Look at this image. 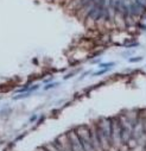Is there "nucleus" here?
<instances>
[{"instance_id":"nucleus-1","label":"nucleus","mask_w":146,"mask_h":151,"mask_svg":"<svg viewBox=\"0 0 146 151\" xmlns=\"http://www.w3.org/2000/svg\"><path fill=\"white\" fill-rule=\"evenodd\" d=\"M68 139H69V143H70L71 151H84V149H83L82 144H81L80 138L77 137L76 132H72L71 134H69Z\"/></svg>"},{"instance_id":"nucleus-2","label":"nucleus","mask_w":146,"mask_h":151,"mask_svg":"<svg viewBox=\"0 0 146 151\" xmlns=\"http://www.w3.org/2000/svg\"><path fill=\"white\" fill-rule=\"evenodd\" d=\"M120 10H121V15H123V19L126 20L129 17L128 4H127L126 0H120Z\"/></svg>"},{"instance_id":"nucleus-3","label":"nucleus","mask_w":146,"mask_h":151,"mask_svg":"<svg viewBox=\"0 0 146 151\" xmlns=\"http://www.w3.org/2000/svg\"><path fill=\"white\" fill-rule=\"evenodd\" d=\"M128 11H129V15H131V17H135V15H140L141 14L139 9L137 7V5L134 4L133 0L128 3Z\"/></svg>"},{"instance_id":"nucleus-4","label":"nucleus","mask_w":146,"mask_h":151,"mask_svg":"<svg viewBox=\"0 0 146 151\" xmlns=\"http://www.w3.org/2000/svg\"><path fill=\"white\" fill-rule=\"evenodd\" d=\"M133 1L137 5L138 9H139L140 13H146V3L144 0H133Z\"/></svg>"},{"instance_id":"nucleus-5","label":"nucleus","mask_w":146,"mask_h":151,"mask_svg":"<svg viewBox=\"0 0 146 151\" xmlns=\"http://www.w3.org/2000/svg\"><path fill=\"white\" fill-rule=\"evenodd\" d=\"M97 13H99L97 9H96L95 6H93L92 9L88 11V14H87V15H88V18H93V19H95V17H96V14H97Z\"/></svg>"},{"instance_id":"nucleus-6","label":"nucleus","mask_w":146,"mask_h":151,"mask_svg":"<svg viewBox=\"0 0 146 151\" xmlns=\"http://www.w3.org/2000/svg\"><path fill=\"white\" fill-rule=\"evenodd\" d=\"M113 11L117 14H121V10H120V0H114V6H113Z\"/></svg>"},{"instance_id":"nucleus-7","label":"nucleus","mask_w":146,"mask_h":151,"mask_svg":"<svg viewBox=\"0 0 146 151\" xmlns=\"http://www.w3.org/2000/svg\"><path fill=\"white\" fill-rule=\"evenodd\" d=\"M80 6L82 7H87L89 5H94V0H80Z\"/></svg>"},{"instance_id":"nucleus-8","label":"nucleus","mask_w":146,"mask_h":151,"mask_svg":"<svg viewBox=\"0 0 146 151\" xmlns=\"http://www.w3.org/2000/svg\"><path fill=\"white\" fill-rule=\"evenodd\" d=\"M111 70V68H106V69H102V70H97V71H95L94 73V75L96 76V75H102V74H104V73H107V71H109Z\"/></svg>"},{"instance_id":"nucleus-9","label":"nucleus","mask_w":146,"mask_h":151,"mask_svg":"<svg viewBox=\"0 0 146 151\" xmlns=\"http://www.w3.org/2000/svg\"><path fill=\"white\" fill-rule=\"evenodd\" d=\"M143 60V57H140V56H138V57H133V58H129L128 60V62L129 63H134V62H140Z\"/></svg>"},{"instance_id":"nucleus-10","label":"nucleus","mask_w":146,"mask_h":151,"mask_svg":"<svg viewBox=\"0 0 146 151\" xmlns=\"http://www.w3.org/2000/svg\"><path fill=\"white\" fill-rule=\"evenodd\" d=\"M56 86H58V83H57V82H55V83H50V85H46V86L44 87V89H45V91H48V89H50V88H55Z\"/></svg>"},{"instance_id":"nucleus-11","label":"nucleus","mask_w":146,"mask_h":151,"mask_svg":"<svg viewBox=\"0 0 146 151\" xmlns=\"http://www.w3.org/2000/svg\"><path fill=\"white\" fill-rule=\"evenodd\" d=\"M45 149H46L48 151H58L57 149H56V146H55L54 144H51V145H46Z\"/></svg>"},{"instance_id":"nucleus-12","label":"nucleus","mask_w":146,"mask_h":151,"mask_svg":"<svg viewBox=\"0 0 146 151\" xmlns=\"http://www.w3.org/2000/svg\"><path fill=\"white\" fill-rule=\"evenodd\" d=\"M114 66V62H109V63H102V64H100V67H113Z\"/></svg>"},{"instance_id":"nucleus-13","label":"nucleus","mask_w":146,"mask_h":151,"mask_svg":"<svg viewBox=\"0 0 146 151\" xmlns=\"http://www.w3.org/2000/svg\"><path fill=\"white\" fill-rule=\"evenodd\" d=\"M78 73V70H76V71H72V73H70V74H68V75H66V77H64V79H66V80H68V79L69 77H71V76H74V75H76Z\"/></svg>"},{"instance_id":"nucleus-14","label":"nucleus","mask_w":146,"mask_h":151,"mask_svg":"<svg viewBox=\"0 0 146 151\" xmlns=\"http://www.w3.org/2000/svg\"><path fill=\"white\" fill-rule=\"evenodd\" d=\"M36 119H37V115H33V117L30 118V121H31V123H32V121H36Z\"/></svg>"},{"instance_id":"nucleus-15","label":"nucleus","mask_w":146,"mask_h":151,"mask_svg":"<svg viewBox=\"0 0 146 151\" xmlns=\"http://www.w3.org/2000/svg\"><path fill=\"white\" fill-rule=\"evenodd\" d=\"M139 44L138 43H133V44H129V45H127V48H133V46H138Z\"/></svg>"},{"instance_id":"nucleus-16","label":"nucleus","mask_w":146,"mask_h":151,"mask_svg":"<svg viewBox=\"0 0 146 151\" xmlns=\"http://www.w3.org/2000/svg\"><path fill=\"white\" fill-rule=\"evenodd\" d=\"M144 1H145V3H146V0H144Z\"/></svg>"}]
</instances>
